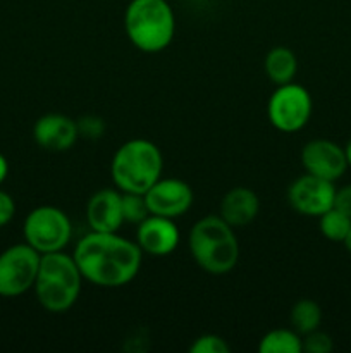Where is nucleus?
Returning <instances> with one entry per match:
<instances>
[{
    "label": "nucleus",
    "mask_w": 351,
    "mask_h": 353,
    "mask_svg": "<svg viewBox=\"0 0 351 353\" xmlns=\"http://www.w3.org/2000/svg\"><path fill=\"white\" fill-rule=\"evenodd\" d=\"M7 174H9V162H7V159L0 154V185L6 181Z\"/></svg>",
    "instance_id": "nucleus-26"
},
{
    "label": "nucleus",
    "mask_w": 351,
    "mask_h": 353,
    "mask_svg": "<svg viewBox=\"0 0 351 353\" xmlns=\"http://www.w3.org/2000/svg\"><path fill=\"white\" fill-rule=\"evenodd\" d=\"M123 216L124 223L140 224L150 216L145 196L140 193H123Z\"/></svg>",
    "instance_id": "nucleus-20"
},
{
    "label": "nucleus",
    "mask_w": 351,
    "mask_h": 353,
    "mask_svg": "<svg viewBox=\"0 0 351 353\" xmlns=\"http://www.w3.org/2000/svg\"><path fill=\"white\" fill-rule=\"evenodd\" d=\"M260 353H301V334L295 330H272L265 334L258 345Z\"/></svg>",
    "instance_id": "nucleus-17"
},
{
    "label": "nucleus",
    "mask_w": 351,
    "mask_h": 353,
    "mask_svg": "<svg viewBox=\"0 0 351 353\" xmlns=\"http://www.w3.org/2000/svg\"><path fill=\"white\" fill-rule=\"evenodd\" d=\"M313 112L312 95L298 83L279 85L267 103V117L275 130L296 133L308 124Z\"/></svg>",
    "instance_id": "nucleus-7"
},
{
    "label": "nucleus",
    "mask_w": 351,
    "mask_h": 353,
    "mask_svg": "<svg viewBox=\"0 0 351 353\" xmlns=\"http://www.w3.org/2000/svg\"><path fill=\"white\" fill-rule=\"evenodd\" d=\"M41 255L28 243H17L0 254V296L14 299L34 286Z\"/></svg>",
    "instance_id": "nucleus-8"
},
{
    "label": "nucleus",
    "mask_w": 351,
    "mask_h": 353,
    "mask_svg": "<svg viewBox=\"0 0 351 353\" xmlns=\"http://www.w3.org/2000/svg\"><path fill=\"white\" fill-rule=\"evenodd\" d=\"M83 276L72 255L62 252L43 254L40 259L34 293L47 312L64 314L74 307L81 295Z\"/></svg>",
    "instance_id": "nucleus-3"
},
{
    "label": "nucleus",
    "mask_w": 351,
    "mask_h": 353,
    "mask_svg": "<svg viewBox=\"0 0 351 353\" xmlns=\"http://www.w3.org/2000/svg\"><path fill=\"white\" fill-rule=\"evenodd\" d=\"M33 138L43 150L65 152L78 141V124L65 114H45L34 123Z\"/></svg>",
    "instance_id": "nucleus-13"
},
{
    "label": "nucleus",
    "mask_w": 351,
    "mask_h": 353,
    "mask_svg": "<svg viewBox=\"0 0 351 353\" xmlns=\"http://www.w3.org/2000/svg\"><path fill=\"white\" fill-rule=\"evenodd\" d=\"M86 221L92 231L116 233L124 224L123 192L103 188L93 193L86 205Z\"/></svg>",
    "instance_id": "nucleus-14"
},
{
    "label": "nucleus",
    "mask_w": 351,
    "mask_h": 353,
    "mask_svg": "<svg viewBox=\"0 0 351 353\" xmlns=\"http://www.w3.org/2000/svg\"><path fill=\"white\" fill-rule=\"evenodd\" d=\"M351 228V217L346 216L344 212H341L339 209L332 207L327 212H323L319 217V230L323 234V238L330 241H337V243H343L344 238H346L348 231Z\"/></svg>",
    "instance_id": "nucleus-19"
},
{
    "label": "nucleus",
    "mask_w": 351,
    "mask_h": 353,
    "mask_svg": "<svg viewBox=\"0 0 351 353\" xmlns=\"http://www.w3.org/2000/svg\"><path fill=\"white\" fill-rule=\"evenodd\" d=\"M344 155H346V162H348V168H351V140L344 145Z\"/></svg>",
    "instance_id": "nucleus-27"
},
{
    "label": "nucleus",
    "mask_w": 351,
    "mask_h": 353,
    "mask_svg": "<svg viewBox=\"0 0 351 353\" xmlns=\"http://www.w3.org/2000/svg\"><path fill=\"white\" fill-rule=\"evenodd\" d=\"M181 234L174 219L162 216H150L138 224L136 243L143 254L151 257H165L178 248Z\"/></svg>",
    "instance_id": "nucleus-12"
},
{
    "label": "nucleus",
    "mask_w": 351,
    "mask_h": 353,
    "mask_svg": "<svg viewBox=\"0 0 351 353\" xmlns=\"http://www.w3.org/2000/svg\"><path fill=\"white\" fill-rule=\"evenodd\" d=\"M23 234L24 241L40 255L62 252L72 238V224L58 207L40 205L24 219Z\"/></svg>",
    "instance_id": "nucleus-6"
},
{
    "label": "nucleus",
    "mask_w": 351,
    "mask_h": 353,
    "mask_svg": "<svg viewBox=\"0 0 351 353\" xmlns=\"http://www.w3.org/2000/svg\"><path fill=\"white\" fill-rule=\"evenodd\" d=\"M191 353H229L231 347L224 338L217 336V334H202L196 338L189 347Z\"/></svg>",
    "instance_id": "nucleus-21"
},
{
    "label": "nucleus",
    "mask_w": 351,
    "mask_h": 353,
    "mask_svg": "<svg viewBox=\"0 0 351 353\" xmlns=\"http://www.w3.org/2000/svg\"><path fill=\"white\" fill-rule=\"evenodd\" d=\"M76 124H78L79 137L88 138V140H98L105 133V123H103V119L98 116H93V114L79 117L76 121Z\"/></svg>",
    "instance_id": "nucleus-23"
},
{
    "label": "nucleus",
    "mask_w": 351,
    "mask_h": 353,
    "mask_svg": "<svg viewBox=\"0 0 351 353\" xmlns=\"http://www.w3.org/2000/svg\"><path fill=\"white\" fill-rule=\"evenodd\" d=\"M343 245H344V247H346V250L350 252V254H351V228H350V231H348L346 238H344Z\"/></svg>",
    "instance_id": "nucleus-28"
},
{
    "label": "nucleus",
    "mask_w": 351,
    "mask_h": 353,
    "mask_svg": "<svg viewBox=\"0 0 351 353\" xmlns=\"http://www.w3.org/2000/svg\"><path fill=\"white\" fill-rule=\"evenodd\" d=\"M143 196L148 212L169 219L184 216L193 205L191 186L178 178H160Z\"/></svg>",
    "instance_id": "nucleus-10"
},
{
    "label": "nucleus",
    "mask_w": 351,
    "mask_h": 353,
    "mask_svg": "<svg viewBox=\"0 0 351 353\" xmlns=\"http://www.w3.org/2000/svg\"><path fill=\"white\" fill-rule=\"evenodd\" d=\"M268 79L275 85H286L295 79L298 72V59L288 47H274L267 52L264 62Z\"/></svg>",
    "instance_id": "nucleus-16"
},
{
    "label": "nucleus",
    "mask_w": 351,
    "mask_h": 353,
    "mask_svg": "<svg viewBox=\"0 0 351 353\" xmlns=\"http://www.w3.org/2000/svg\"><path fill=\"white\" fill-rule=\"evenodd\" d=\"M83 279L100 288H120L138 276L143 252L136 241L116 233L92 231L72 252Z\"/></svg>",
    "instance_id": "nucleus-1"
},
{
    "label": "nucleus",
    "mask_w": 351,
    "mask_h": 353,
    "mask_svg": "<svg viewBox=\"0 0 351 353\" xmlns=\"http://www.w3.org/2000/svg\"><path fill=\"white\" fill-rule=\"evenodd\" d=\"M336 186L332 181L313 174L296 178L288 188V202L298 214L306 217H320L334 207Z\"/></svg>",
    "instance_id": "nucleus-9"
},
{
    "label": "nucleus",
    "mask_w": 351,
    "mask_h": 353,
    "mask_svg": "<svg viewBox=\"0 0 351 353\" xmlns=\"http://www.w3.org/2000/svg\"><path fill=\"white\" fill-rule=\"evenodd\" d=\"M260 212V200L251 188L236 186L224 195L219 216L233 228L246 226Z\"/></svg>",
    "instance_id": "nucleus-15"
},
{
    "label": "nucleus",
    "mask_w": 351,
    "mask_h": 353,
    "mask_svg": "<svg viewBox=\"0 0 351 353\" xmlns=\"http://www.w3.org/2000/svg\"><path fill=\"white\" fill-rule=\"evenodd\" d=\"M124 28L138 50L158 54L174 40V10L167 0H131L124 14Z\"/></svg>",
    "instance_id": "nucleus-5"
},
{
    "label": "nucleus",
    "mask_w": 351,
    "mask_h": 353,
    "mask_svg": "<svg viewBox=\"0 0 351 353\" xmlns=\"http://www.w3.org/2000/svg\"><path fill=\"white\" fill-rule=\"evenodd\" d=\"M14 214H16V203H14L12 196L0 190V228L9 224Z\"/></svg>",
    "instance_id": "nucleus-24"
},
{
    "label": "nucleus",
    "mask_w": 351,
    "mask_h": 353,
    "mask_svg": "<svg viewBox=\"0 0 351 353\" xmlns=\"http://www.w3.org/2000/svg\"><path fill=\"white\" fill-rule=\"evenodd\" d=\"M189 252L200 269L213 276L233 271L240 259V243L233 226L220 216H205L189 231Z\"/></svg>",
    "instance_id": "nucleus-2"
},
{
    "label": "nucleus",
    "mask_w": 351,
    "mask_h": 353,
    "mask_svg": "<svg viewBox=\"0 0 351 353\" xmlns=\"http://www.w3.org/2000/svg\"><path fill=\"white\" fill-rule=\"evenodd\" d=\"M301 164L308 174L332 183L337 181L348 169L344 148L326 138H317L305 143L301 150Z\"/></svg>",
    "instance_id": "nucleus-11"
},
{
    "label": "nucleus",
    "mask_w": 351,
    "mask_h": 353,
    "mask_svg": "<svg viewBox=\"0 0 351 353\" xmlns=\"http://www.w3.org/2000/svg\"><path fill=\"white\" fill-rule=\"evenodd\" d=\"M322 323V309L317 302L310 299L298 300L291 309V324L292 330L298 334H308L319 330Z\"/></svg>",
    "instance_id": "nucleus-18"
},
{
    "label": "nucleus",
    "mask_w": 351,
    "mask_h": 353,
    "mask_svg": "<svg viewBox=\"0 0 351 353\" xmlns=\"http://www.w3.org/2000/svg\"><path fill=\"white\" fill-rule=\"evenodd\" d=\"M164 171V157L153 141L134 138L120 145L110 162V174L116 188L123 193L145 195Z\"/></svg>",
    "instance_id": "nucleus-4"
},
{
    "label": "nucleus",
    "mask_w": 351,
    "mask_h": 353,
    "mask_svg": "<svg viewBox=\"0 0 351 353\" xmlns=\"http://www.w3.org/2000/svg\"><path fill=\"white\" fill-rule=\"evenodd\" d=\"M334 348L332 338L323 331H312L303 338V352L306 353H330Z\"/></svg>",
    "instance_id": "nucleus-22"
},
{
    "label": "nucleus",
    "mask_w": 351,
    "mask_h": 353,
    "mask_svg": "<svg viewBox=\"0 0 351 353\" xmlns=\"http://www.w3.org/2000/svg\"><path fill=\"white\" fill-rule=\"evenodd\" d=\"M334 207L344 212L346 216L351 217V183L343 186V188L336 190V196H334Z\"/></svg>",
    "instance_id": "nucleus-25"
}]
</instances>
